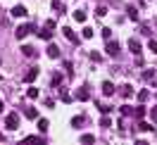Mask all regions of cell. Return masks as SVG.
I'll list each match as a JSON object with an SVG mask.
<instances>
[{"label": "cell", "mask_w": 157, "mask_h": 145, "mask_svg": "<svg viewBox=\"0 0 157 145\" xmlns=\"http://www.w3.org/2000/svg\"><path fill=\"white\" fill-rule=\"evenodd\" d=\"M5 126H7L10 131H17V128H19V114H17V112H10V114L5 116Z\"/></svg>", "instance_id": "cell-1"}, {"label": "cell", "mask_w": 157, "mask_h": 145, "mask_svg": "<svg viewBox=\"0 0 157 145\" xmlns=\"http://www.w3.org/2000/svg\"><path fill=\"white\" fill-rule=\"evenodd\" d=\"M105 50H107L109 57H117V55H119V43L109 38V40H107V45H105Z\"/></svg>", "instance_id": "cell-2"}, {"label": "cell", "mask_w": 157, "mask_h": 145, "mask_svg": "<svg viewBox=\"0 0 157 145\" xmlns=\"http://www.w3.org/2000/svg\"><path fill=\"white\" fill-rule=\"evenodd\" d=\"M31 31H33V29H31L29 24H24V26H19V29L14 31V36H17V38H19V40H21V38H26V36H29Z\"/></svg>", "instance_id": "cell-3"}, {"label": "cell", "mask_w": 157, "mask_h": 145, "mask_svg": "<svg viewBox=\"0 0 157 145\" xmlns=\"http://www.w3.org/2000/svg\"><path fill=\"white\" fill-rule=\"evenodd\" d=\"M36 78H38V69H36V67H31L29 71L24 74V83H31V81H36Z\"/></svg>", "instance_id": "cell-4"}, {"label": "cell", "mask_w": 157, "mask_h": 145, "mask_svg": "<svg viewBox=\"0 0 157 145\" xmlns=\"http://www.w3.org/2000/svg\"><path fill=\"white\" fill-rule=\"evenodd\" d=\"M62 33H64V38H67L69 43H78V38H76V33H74V31L69 29V26H64V29H62Z\"/></svg>", "instance_id": "cell-5"}, {"label": "cell", "mask_w": 157, "mask_h": 145, "mask_svg": "<svg viewBox=\"0 0 157 145\" xmlns=\"http://www.w3.org/2000/svg\"><path fill=\"white\" fill-rule=\"evenodd\" d=\"M26 14H29V12H26V7H24V5H14L12 17H17V19H19V17H26Z\"/></svg>", "instance_id": "cell-6"}, {"label": "cell", "mask_w": 157, "mask_h": 145, "mask_svg": "<svg viewBox=\"0 0 157 145\" xmlns=\"http://www.w3.org/2000/svg\"><path fill=\"white\" fill-rule=\"evenodd\" d=\"M128 50H131L133 55H140V43H138L136 38H131V40H128Z\"/></svg>", "instance_id": "cell-7"}, {"label": "cell", "mask_w": 157, "mask_h": 145, "mask_svg": "<svg viewBox=\"0 0 157 145\" xmlns=\"http://www.w3.org/2000/svg\"><path fill=\"white\" fill-rule=\"evenodd\" d=\"M88 97H90V93L86 90V88H78V90H76V100H81V102H86Z\"/></svg>", "instance_id": "cell-8"}, {"label": "cell", "mask_w": 157, "mask_h": 145, "mask_svg": "<svg viewBox=\"0 0 157 145\" xmlns=\"http://www.w3.org/2000/svg\"><path fill=\"white\" fill-rule=\"evenodd\" d=\"M21 52H24V57H36V48L33 45H24Z\"/></svg>", "instance_id": "cell-9"}, {"label": "cell", "mask_w": 157, "mask_h": 145, "mask_svg": "<svg viewBox=\"0 0 157 145\" xmlns=\"http://www.w3.org/2000/svg\"><path fill=\"white\" fill-rule=\"evenodd\" d=\"M48 57H52V59L59 57V48H57V45H52V43L48 45Z\"/></svg>", "instance_id": "cell-10"}, {"label": "cell", "mask_w": 157, "mask_h": 145, "mask_svg": "<svg viewBox=\"0 0 157 145\" xmlns=\"http://www.w3.org/2000/svg\"><path fill=\"white\" fill-rule=\"evenodd\" d=\"M102 93H105V95H112V93H114V86H112V81H105V83H102Z\"/></svg>", "instance_id": "cell-11"}, {"label": "cell", "mask_w": 157, "mask_h": 145, "mask_svg": "<svg viewBox=\"0 0 157 145\" xmlns=\"http://www.w3.org/2000/svg\"><path fill=\"white\" fill-rule=\"evenodd\" d=\"M24 114L29 116V119H36V116H38V109H36V107H26V109H24Z\"/></svg>", "instance_id": "cell-12"}, {"label": "cell", "mask_w": 157, "mask_h": 145, "mask_svg": "<svg viewBox=\"0 0 157 145\" xmlns=\"http://www.w3.org/2000/svg\"><path fill=\"white\" fill-rule=\"evenodd\" d=\"M74 19H76L78 24H83V21H86V12H83V10H76V12H74Z\"/></svg>", "instance_id": "cell-13"}, {"label": "cell", "mask_w": 157, "mask_h": 145, "mask_svg": "<svg viewBox=\"0 0 157 145\" xmlns=\"http://www.w3.org/2000/svg\"><path fill=\"white\" fill-rule=\"evenodd\" d=\"M48 119H38V131H40V133H45V131H48Z\"/></svg>", "instance_id": "cell-14"}, {"label": "cell", "mask_w": 157, "mask_h": 145, "mask_svg": "<svg viewBox=\"0 0 157 145\" xmlns=\"http://www.w3.org/2000/svg\"><path fill=\"white\" fill-rule=\"evenodd\" d=\"M26 97H29V100H36V97H38V88H29V90H26Z\"/></svg>", "instance_id": "cell-15"}, {"label": "cell", "mask_w": 157, "mask_h": 145, "mask_svg": "<svg viewBox=\"0 0 157 145\" xmlns=\"http://www.w3.org/2000/svg\"><path fill=\"white\" fill-rule=\"evenodd\" d=\"M128 19L138 21V10H136V7H128Z\"/></svg>", "instance_id": "cell-16"}, {"label": "cell", "mask_w": 157, "mask_h": 145, "mask_svg": "<svg viewBox=\"0 0 157 145\" xmlns=\"http://www.w3.org/2000/svg\"><path fill=\"white\" fill-rule=\"evenodd\" d=\"M38 36H40L43 40H50V38H52V31H50V29H45V31H40Z\"/></svg>", "instance_id": "cell-17"}, {"label": "cell", "mask_w": 157, "mask_h": 145, "mask_svg": "<svg viewBox=\"0 0 157 145\" xmlns=\"http://www.w3.org/2000/svg\"><path fill=\"white\" fill-rule=\"evenodd\" d=\"M147 50H150L152 55H157V40H152V38H150V43H147Z\"/></svg>", "instance_id": "cell-18"}, {"label": "cell", "mask_w": 157, "mask_h": 145, "mask_svg": "<svg viewBox=\"0 0 157 145\" xmlns=\"http://www.w3.org/2000/svg\"><path fill=\"white\" fill-rule=\"evenodd\" d=\"M131 93H133V90H131L128 83H126V86H121V95H124V97H131Z\"/></svg>", "instance_id": "cell-19"}, {"label": "cell", "mask_w": 157, "mask_h": 145, "mask_svg": "<svg viewBox=\"0 0 157 145\" xmlns=\"http://www.w3.org/2000/svg\"><path fill=\"white\" fill-rule=\"evenodd\" d=\"M147 97H150V90H140V93H138V100H140V102H145Z\"/></svg>", "instance_id": "cell-20"}, {"label": "cell", "mask_w": 157, "mask_h": 145, "mask_svg": "<svg viewBox=\"0 0 157 145\" xmlns=\"http://www.w3.org/2000/svg\"><path fill=\"white\" fill-rule=\"evenodd\" d=\"M93 140H95V138H93L90 133H83V135H81V143H93Z\"/></svg>", "instance_id": "cell-21"}, {"label": "cell", "mask_w": 157, "mask_h": 145, "mask_svg": "<svg viewBox=\"0 0 157 145\" xmlns=\"http://www.w3.org/2000/svg\"><path fill=\"white\" fill-rule=\"evenodd\" d=\"M52 7H55V10H57V14H62V12H64V5H62V2H57V0H55V2H52Z\"/></svg>", "instance_id": "cell-22"}, {"label": "cell", "mask_w": 157, "mask_h": 145, "mask_svg": "<svg viewBox=\"0 0 157 145\" xmlns=\"http://www.w3.org/2000/svg\"><path fill=\"white\" fill-rule=\"evenodd\" d=\"M133 114H136L138 119H143V116H145V107H136V112H133Z\"/></svg>", "instance_id": "cell-23"}, {"label": "cell", "mask_w": 157, "mask_h": 145, "mask_svg": "<svg viewBox=\"0 0 157 145\" xmlns=\"http://www.w3.org/2000/svg\"><path fill=\"white\" fill-rule=\"evenodd\" d=\"M121 114H124V116H128V114H133V109H131L128 105H124V107H121Z\"/></svg>", "instance_id": "cell-24"}, {"label": "cell", "mask_w": 157, "mask_h": 145, "mask_svg": "<svg viewBox=\"0 0 157 145\" xmlns=\"http://www.w3.org/2000/svg\"><path fill=\"white\" fill-rule=\"evenodd\" d=\"M100 126H105V128H109V126H112V121H109L107 116H102V119H100Z\"/></svg>", "instance_id": "cell-25"}, {"label": "cell", "mask_w": 157, "mask_h": 145, "mask_svg": "<svg viewBox=\"0 0 157 145\" xmlns=\"http://www.w3.org/2000/svg\"><path fill=\"white\" fill-rule=\"evenodd\" d=\"M98 107H100L102 114H109V112H112V107H109V105H98Z\"/></svg>", "instance_id": "cell-26"}, {"label": "cell", "mask_w": 157, "mask_h": 145, "mask_svg": "<svg viewBox=\"0 0 157 145\" xmlns=\"http://www.w3.org/2000/svg\"><path fill=\"white\" fill-rule=\"evenodd\" d=\"M102 38H105V40L112 38V29H102Z\"/></svg>", "instance_id": "cell-27"}, {"label": "cell", "mask_w": 157, "mask_h": 145, "mask_svg": "<svg viewBox=\"0 0 157 145\" xmlns=\"http://www.w3.org/2000/svg\"><path fill=\"white\" fill-rule=\"evenodd\" d=\"M83 38H93V29L86 26V29H83Z\"/></svg>", "instance_id": "cell-28"}, {"label": "cell", "mask_w": 157, "mask_h": 145, "mask_svg": "<svg viewBox=\"0 0 157 145\" xmlns=\"http://www.w3.org/2000/svg\"><path fill=\"white\" fill-rule=\"evenodd\" d=\"M138 128H140V131H150L152 126H150V124H145V121H140V124H138Z\"/></svg>", "instance_id": "cell-29"}, {"label": "cell", "mask_w": 157, "mask_h": 145, "mask_svg": "<svg viewBox=\"0 0 157 145\" xmlns=\"http://www.w3.org/2000/svg\"><path fill=\"white\" fill-rule=\"evenodd\" d=\"M95 14H98V17H105V14H107V7H98V10H95Z\"/></svg>", "instance_id": "cell-30"}, {"label": "cell", "mask_w": 157, "mask_h": 145, "mask_svg": "<svg viewBox=\"0 0 157 145\" xmlns=\"http://www.w3.org/2000/svg\"><path fill=\"white\" fill-rule=\"evenodd\" d=\"M143 78H145V81H150V78H155V69H152V71H145V74H143Z\"/></svg>", "instance_id": "cell-31"}, {"label": "cell", "mask_w": 157, "mask_h": 145, "mask_svg": "<svg viewBox=\"0 0 157 145\" xmlns=\"http://www.w3.org/2000/svg\"><path fill=\"white\" fill-rule=\"evenodd\" d=\"M71 124H74V126H78V124H83V116H74V119H71Z\"/></svg>", "instance_id": "cell-32"}, {"label": "cell", "mask_w": 157, "mask_h": 145, "mask_svg": "<svg viewBox=\"0 0 157 145\" xmlns=\"http://www.w3.org/2000/svg\"><path fill=\"white\" fill-rule=\"evenodd\" d=\"M150 116H152V124H157V107H152V112H150Z\"/></svg>", "instance_id": "cell-33"}, {"label": "cell", "mask_w": 157, "mask_h": 145, "mask_svg": "<svg viewBox=\"0 0 157 145\" xmlns=\"http://www.w3.org/2000/svg\"><path fill=\"white\" fill-rule=\"evenodd\" d=\"M2 138H5V135H2V133H0V140H2Z\"/></svg>", "instance_id": "cell-34"}]
</instances>
